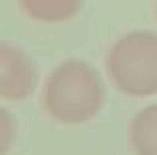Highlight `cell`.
I'll list each match as a JSON object with an SVG mask.
<instances>
[{
  "mask_svg": "<svg viewBox=\"0 0 157 155\" xmlns=\"http://www.w3.org/2000/svg\"><path fill=\"white\" fill-rule=\"evenodd\" d=\"M38 84V68L20 46L0 44V96L2 100L22 101L32 96Z\"/></svg>",
  "mask_w": 157,
  "mask_h": 155,
  "instance_id": "3957f363",
  "label": "cell"
},
{
  "mask_svg": "<svg viewBox=\"0 0 157 155\" xmlns=\"http://www.w3.org/2000/svg\"><path fill=\"white\" fill-rule=\"evenodd\" d=\"M105 104V85L92 64L78 58L60 62L42 88V109L52 121L80 125L94 119Z\"/></svg>",
  "mask_w": 157,
  "mask_h": 155,
  "instance_id": "6da1fadb",
  "label": "cell"
},
{
  "mask_svg": "<svg viewBox=\"0 0 157 155\" xmlns=\"http://www.w3.org/2000/svg\"><path fill=\"white\" fill-rule=\"evenodd\" d=\"M129 143L135 155H157V104L139 109L131 117Z\"/></svg>",
  "mask_w": 157,
  "mask_h": 155,
  "instance_id": "5b68a950",
  "label": "cell"
},
{
  "mask_svg": "<svg viewBox=\"0 0 157 155\" xmlns=\"http://www.w3.org/2000/svg\"><path fill=\"white\" fill-rule=\"evenodd\" d=\"M18 6L30 20L62 24L80 14L84 0H18Z\"/></svg>",
  "mask_w": 157,
  "mask_h": 155,
  "instance_id": "277c9868",
  "label": "cell"
},
{
  "mask_svg": "<svg viewBox=\"0 0 157 155\" xmlns=\"http://www.w3.org/2000/svg\"><path fill=\"white\" fill-rule=\"evenodd\" d=\"M105 72L111 84L131 97L157 93V34L133 30L119 36L105 54Z\"/></svg>",
  "mask_w": 157,
  "mask_h": 155,
  "instance_id": "7a4b0ae2",
  "label": "cell"
}]
</instances>
